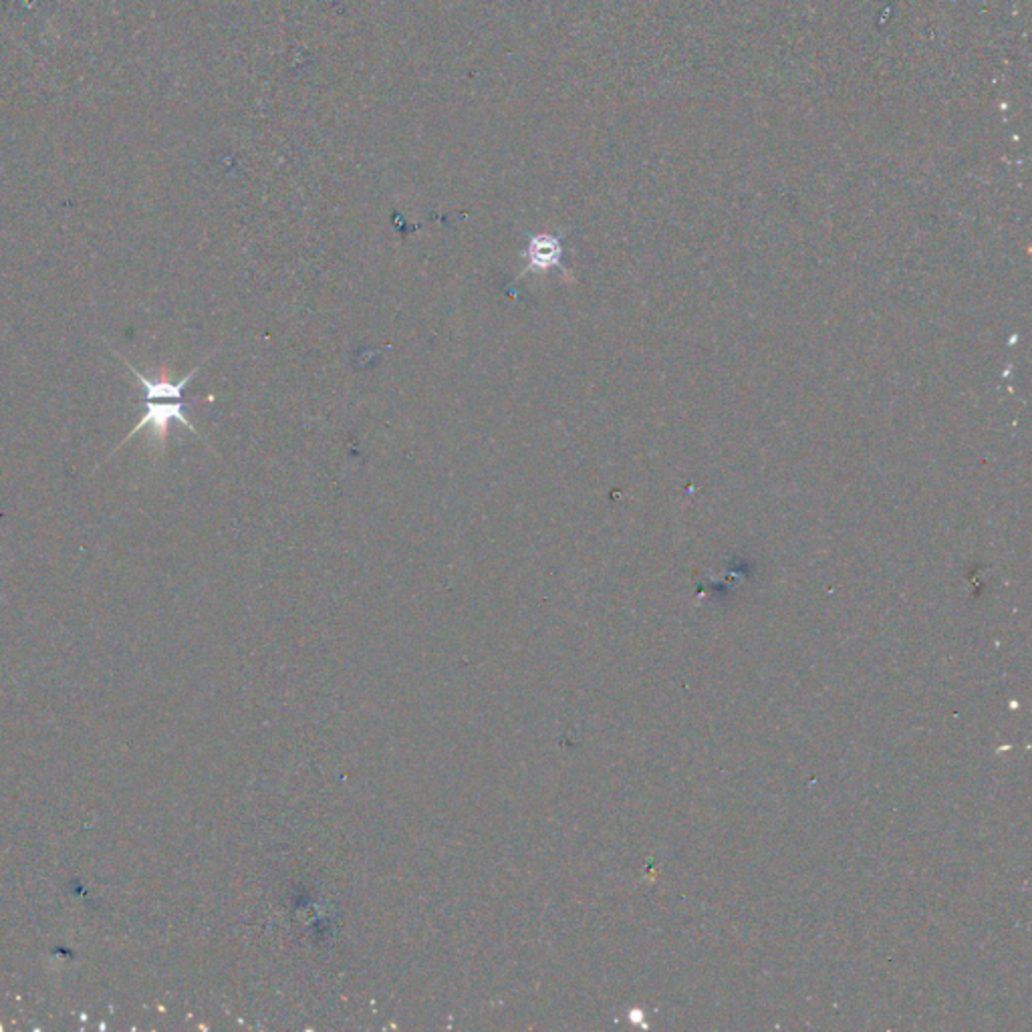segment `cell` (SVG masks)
Listing matches in <instances>:
<instances>
[{
	"instance_id": "6da1fadb",
	"label": "cell",
	"mask_w": 1032,
	"mask_h": 1032,
	"mask_svg": "<svg viewBox=\"0 0 1032 1032\" xmlns=\"http://www.w3.org/2000/svg\"><path fill=\"white\" fill-rule=\"evenodd\" d=\"M196 401L198 400H143V410H145V412H143L142 420L138 422V426L129 432L126 438L121 439V444L117 446L116 450L107 456V460H109L119 448H124V446L128 444L129 438H133L136 434H140L145 427H152L154 438L157 439V444L164 448V444H166V439H168L169 424H172L174 420L188 427L194 436H200V434L196 432L192 422H190V420L186 418V413H184V410H186L188 406H194ZM107 460H105V462H107Z\"/></svg>"
},
{
	"instance_id": "7a4b0ae2",
	"label": "cell",
	"mask_w": 1032,
	"mask_h": 1032,
	"mask_svg": "<svg viewBox=\"0 0 1032 1032\" xmlns=\"http://www.w3.org/2000/svg\"><path fill=\"white\" fill-rule=\"evenodd\" d=\"M523 257H525V269L518 274V279L529 274V272H547L553 267H559L561 258H563L561 238L551 236V234L530 236L529 246H527Z\"/></svg>"
}]
</instances>
